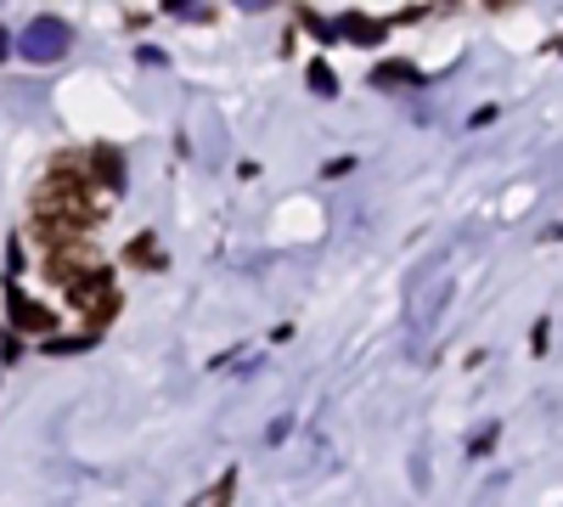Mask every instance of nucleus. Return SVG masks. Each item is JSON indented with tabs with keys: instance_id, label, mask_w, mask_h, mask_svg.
<instances>
[{
	"instance_id": "obj_4",
	"label": "nucleus",
	"mask_w": 563,
	"mask_h": 507,
	"mask_svg": "<svg viewBox=\"0 0 563 507\" xmlns=\"http://www.w3.org/2000/svg\"><path fill=\"white\" fill-rule=\"evenodd\" d=\"M7 310H12V328L18 333H52L57 328V310H45L40 299H29V294H18V288H7Z\"/></svg>"
},
{
	"instance_id": "obj_9",
	"label": "nucleus",
	"mask_w": 563,
	"mask_h": 507,
	"mask_svg": "<svg viewBox=\"0 0 563 507\" xmlns=\"http://www.w3.org/2000/svg\"><path fill=\"white\" fill-rule=\"evenodd\" d=\"M243 12H265V7H276V0H238Z\"/></svg>"
},
{
	"instance_id": "obj_6",
	"label": "nucleus",
	"mask_w": 563,
	"mask_h": 507,
	"mask_svg": "<svg viewBox=\"0 0 563 507\" xmlns=\"http://www.w3.org/2000/svg\"><path fill=\"white\" fill-rule=\"evenodd\" d=\"M124 260H130V265H147V271H158V265H164V260H158V243H153V238H130Z\"/></svg>"
},
{
	"instance_id": "obj_8",
	"label": "nucleus",
	"mask_w": 563,
	"mask_h": 507,
	"mask_svg": "<svg viewBox=\"0 0 563 507\" xmlns=\"http://www.w3.org/2000/svg\"><path fill=\"white\" fill-rule=\"evenodd\" d=\"M310 85H316V90H321V97H333V90H339V85H333V74H327V68H321V63H316V68H310Z\"/></svg>"
},
{
	"instance_id": "obj_7",
	"label": "nucleus",
	"mask_w": 563,
	"mask_h": 507,
	"mask_svg": "<svg viewBox=\"0 0 563 507\" xmlns=\"http://www.w3.org/2000/svg\"><path fill=\"white\" fill-rule=\"evenodd\" d=\"M400 79H406V85H411V79H417V74H411V68H406V63H384V68H378V74H372V85H384V90H400Z\"/></svg>"
},
{
	"instance_id": "obj_5",
	"label": "nucleus",
	"mask_w": 563,
	"mask_h": 507,
	"mask_svg": "<svg viewBox=\"0 0 563 507\" xmlns=\"http://www.w3.org/2000/svg\"><path fill=\"white\" fill-rule=\"evenodd\" d=\"M339 34H350L355 45H378V40H384V23H372V18H355V12H350V18H339Z\"/></svg>"
},
{
	"instance_id": "obj_3",
	"label": "nucleus",
	"mask_w": 563,
	"mask_h": 507,
	"mask_svg": "<svg viewBox=\"0 0 563 507\" xmlns=\"http://www.w3.org/2000/svg\"><path fill=\"white\" fill-rule=\"evenodd\" d=\"M68 23L63 18H34L29 29H23V45H18V52L29 57V63H52V57H63L68 52Z\"/></svg>"
},
{
	"instance_id": "obj_1",
	"label": "nucleus",
	"mask_w": 563,
	"mask_h": 507,
	"mask_svg": "<svg viewBox=\"0 0 563 507\" xmlns=\"http://www.w3.org/2000/svg\"><path fill=\"white\" fill-rule=\"evenodd\" d=\"M40 271H45V283H57V288L68 294L74 283H85V276H102L108 265H102V254L90 249L85 238H68V243H52V249H45Z\"/></svg>"
},
{
	"instance_id": "obj_2",
	"label": "nucleus",
	"mask_w": 563,
	"mask_h": 507,
	"mask_svg": "<svg viewBox=\"0 0 563 507\" xmlns=\"http://www.w3.org/2000/svg\"><path fill=\"white\" fill-rule=\"evenodd\" d=\"M68 305L79 310L85 333H102L108 321L119 316V288H113V276L102 271V276H85V283H74V288H68Z\"/></svg>"
}]
</instances>
